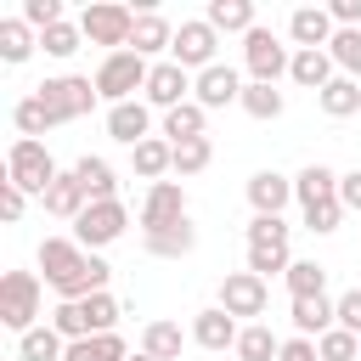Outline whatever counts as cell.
Segmentation results:
<instances>
[{"label": "cell", "instance_id": "6da1fadb", "mask_svg": "<svg viewBox=\"0 0 361 361\" xmlns=\"http://www.w3.org/2000/svg\"><path fill=\"white\" fill-rule=\"evenodd\" d=\"M39 271H45V282L56 288V299L107 293V276H113V265L96 259L90 248H79L73 237H45V243H39Z\"/></svg>", "mask_w": 361, "mask_h": 361}, {"label": "cell", "instance_id": "7a4b0ae2", "mask_svg": "<svg viewBox=\"0 0 361 361\" xmlns=\"http://www.w3.org/2000/svg\"><path fill=\"white\" fill-rule=\"evenodd\" d=\"M56 175H62V169H56V158H51L45 141H28V135L11 141V152H6V180H11V186H23L28 197H45Z\"/></svg>", "mask_w": 361, "mask_h": 361}, {"label": "cell", "instance_id": "f35d334b", "mask_svg": "<svg viewBox=\"0 0 361 361\" xmlns=\"http://www.w3.org/2000/svg\"><path fill=\"white\" fill-rule=\"evenodd\" d=\"M214 164V141L209 135H197V141H180L175 147V175H203Z\"/></svg>", "mask_w": 361, "mask_h": 361}, {"label": "cell", "instance_id": "8d00e7d4", "mask_svg": "<svg viewBox=\"0 0 361 361\" xmlns=\"http://www.w3.org/2000/svg\"><path fill=\"white\" fill-rule=\"evenodd\" d=\"M327 56H333V68L344 79H361V28H338L333 45H327Z\"/></svg>", "mask_w": 361, "mask_h": 361}, {"label": "cell", "instance_id": "d6a6232c", "mask_svg": "<svg viewBox=\"0 0 361 361\" xmlns=\"http://www.w3.org/2000/svg\"><path fill=\"white\" fill-rule=\"evenodd\" d=\"M316 102H322L327 118H350V113H361V79H344V73H338Z\"/></svg>", "mask_w": 361, "mask_h": 361}, {"label": "cell", "instance_id": "7402d4cb", "mask_svg": "<svg viewBox=\"0 0 361 361\" xmlns=\"http://www.w3.org/2000/svg\"><path fill=\"white\" fill-rule=\"evenodd\" d=\"M288 79L322 96V90L338 79V68H333V56H327V51H293V68H288Z\"/></svg>", "mask_w": 361, "mask_h": 361}, {"label": "cell", "instance_id": "484cf974", "mask_svg": "<svg viewBox=\"0 0 361 361\" xmlns=\"http://www.w3.org/2000/svg\"><path fill=\"white\" fill-rule=\"evenodd\" d=\"M73 175L85 180L90 203H113V197H118V169H113L107 158H90V152H85V158L73 164Z\"/></svg>", "mask_w": 361, "mask_h": 361}, {"label": "cell", "instance_id": "f907efd6", "mask_svg": "<svg viewBox=\"0 0 361 361\" xmlns=\"http://www.w3.org/2000/svg\"><path fill=\"white\" fill-rule=\"evenodd\" d=\"M338 203H344V209H361V169L338 175Z\"/></svg>", "mask_w": 361, "mask_h": 361}, {"label": "cell", "instance_id": "277c9868", "mask_svg": "<svg viewBox=\"0 0 361 361\" xmlns=\"http://www.w3.org/2000/svg\"><path fill=\"white\" fill-rule=\"evenodd\" d=\"M0 322L23 338L28 327H39V276L34 271H6L0 276Z\"/></svg>", "mask_w": 361, "mask_h": 361}, {"label": "cell", "instance_id": "ee69618b", "mask_svg": "<svg viewBox=\"0 0 361 361\" xmlns=\"http://www.w3.org/2000/svg\"><path fill=\"white\" fill-rule=\"evenodd\" d=\"M51 327L73 344V338H90V327H85V310H79V299H62L56 310H51Z\"/></svg>", "mask_w": 361, "mask_h": 361}, {"label": "cell", "instance_id": "cb8c5ba5", "mask_svg": "<svg viewBox=\"0 0 361 361\" xmlns=\"http://www.w3.org/2000/svg\"><path fill=\"white\" fill-rule=\"evenodd\" d=\"M293 327H299V338H322L327 327H338V299H327V293H316V299H293Z\"/></svg>", "mask_w": 361, "mask_h": 361}, {"label": "cell", "instance_id": "1f68e13d", "mask_svg": "<svg viewBox=\"0 0 361 361\" xmlns=\"http://www.w3.org/2000/svg\"><path fill=\"white\" fill-rule=\"evenodd\" d=\"M11 124H17V135H28V141H39L45 130H56V113L39 102V96H23L17 107H11Z\"/></svg>", "mask_w": 361, "mask_h": 361}, {"label": "cell", "instance_id": "9a60e30c", "mask_svg": "<svg viewBox=\"0 0 361 361\" xmlns=\"http://www.w3.org/2000/svg\"><path fill=\"white\" fill-rule=\"evenodd\" d=\"M107 135L113 141H124V147H141L147 135H152V107L135 96V102H118V107H107Z\"/></svg>", "mask_w": 361, "mask_h": 361}, {"label": "cell", "instance_id": "e575fe53", "mask_svg": "<svg viewBox=\"0 0 361 361\" xmlns=\"http://www.w3.org/2000/svg\"><path fill=\"white\" fill-rule=\"evenodd\" d=\"M34 45H39V39H34V28H28L23 17H6V23H0V56H6V62H28Z\"/></svg>", "mask_w": 361, "mask_h": 361}, {"label": "cell", "instance_id": "7c38bea8", "mask_svg": "<svg viewBox=\"0 0 361 361\" xmlns=\"http://www.w3.org/2000/svg\"><path fill=\"white\" fill-rule=\"evenodd\" d=\"M180 220H186V192H180V180L147 186V197H141V237H147V231H164V226H180Z\"/></svg>", "mask_w": 361, "mask_h": 361}, {"label": "cell", "instance_id": "603a6c76", "mask_svg": "<svg viewBox=\"0 0 361 361\" xmlns=\"http://www.w3.org/2000/svg\"><path fill=\"white\" fill-rule=\"evenodd\" d=\"M130 164H135V175H141V180H152V186H158V180L175 169V147H169L164 135H147L141 147H130Z\"/></svg>", "mask_w": 361, "mask_h": 361}, {"label": "cell", "instance_id": "ac0fdd59", "mask_svg": "<svg viewBox=\"0 0 361 361\" xmlns=\"http://www.w3.org/2000/svg\"><path fill=\"white\" fill-rule=\"evenodd\" d=\"M237 333H243L237 316H226L220 305L192 316V344H203V350H237Z\"/></svg>", "mask_w": 361, "mask_h": 361}, {"label": "cell", "instance_id": "4dcf8cb0", "mask_svg": "<svg viewBox=\"0 0 361 361\" xmlns=\"http://www.w3.org/2000/svg\"><path fill=\"white\" fill-rule=\"evenodd\" d=\"M282 355V338L265 327V322H248L237 333V361H276Z\"/></svg>", "mask_w": 361, "mask_h": 361}, {"label": "cell", "instance_id": "bcb514c9", "mask_svg": "<svg viewBox=\"0 0 361 361\" xmlns=\"http://www.w3.org/2000/svg\"><path fill=\"white\" fill-rule=\"evenodd\" d=\"M338 220H344V203H338V197H333V203H316V209H305V226H310L316 237L338 231Z\"/></svg>", "mask_w": 361, "mask_h": 361}, {"label": "cell", "instance_id": "8fae6325", "mask_svg": "<svg viewBox=\"0 0 361 361\" xmlns=\"http://www.w3.org/2000/svg\"><path fill=\"white\" fill-rule=\"evenodd\" d=\"M214 51H220V34H214V28H209V23L197 17V23H180V28H175L169 62H180L186 73H192V68L203 73V68H214Z\"/></svg>", "mask_w": 361, "mask_h": 361}, {"label": "cell", "instance_id": "ab89813d", "mask_svg": "<svg viewBox=\"0 0 361 361\" xmlns=\"http://www.w3.org/2000/svg\"><path fill=\"white\" fill-rule=\"evenodd\" d=\"M248 248H288V220L282 214H254L248 220Z\"/></svg>", "mask_w": 361, "mask_h": 361}, {"label": "cell", "instance_id": "d6986e66", "mask_svg": "<svg viewBox=\"0 0 361 361\" xmlns=\"http://www.w3.org/2000/svg\"><path fill=\"white\" fill-rule=\"evenodd\" d=\"M175 45V28H169V17H158V11H135V28H130V51L135 56H158V51H169Z\"/></svg>", "mask_w": 361, "mask_h": 361}, {"label": "cell", "instance_id": "4316f807", "mask_svg": "<svg viewBox=\"0 0 361 361\" xmlns=\"http://www.w3.org/2000/svg\"><path fill=\"white\" fill-rule=\"evenodd\" d=\"M68 355V338L45 322V327H28L23 338H17V361H62Z\"/></svg>", "mask_w": 361, "mask_h": 361}, {"label": "cell", "instance_id": "b9f144b4", "mask_svg": "<svg viewBox=\"0 0 361 361\" xmlns=\"http://www.w3.org/2000/svg\"><path fill=\"white\" fill-rule=\"evenodd\" d=\"M316 355H322V361H361V338L344 333V327H327V333L316 338Z\"/></svg>", "mask_w": 361, "mask_h": 361}, {"label": "cell", "instance_id": "52a82bcc", "mask_svg": "<svg viewBox=\"0 0 361 361\" xmlns=\"http://www.w3.org/2000/svg\"><path fill=\"white\" fill-rule=\"evenodd\" d=\"M243 68L254 73V85H276V79L293 68V56H288V45H282L271 28H248V34H243Z\"/></svg>", "mask_w": 361, "mask_h": 361}, {"label": "cell", "instance_id": "44dd1931", "mask_svg": "<svg viewBox=\"0 0 361 361\" xmlns=\"http://www.w3.org/2000/svg\"><path fill=\"white\" fill-rule=\"evenodd\" d=\"M141 248H147L152 259H186V254L197 248V226H192V220H180V226L147 231V237H141Z\"/></svg>", "mask_w": 361, "mask_h": 361}, {"label": "cell", "instance_id": "d590c367", "mask_svg": "<svg viewBox=\"0 0 361 361\" xmlns=\"http://www.w3.org/2000/svg\"><path fill=\"white\" fill-rule=\"evenodd\" d=\"M237 107H243L248 118H282V107H288V102H282V90H276V85H254V79H248Z\"/></svg>", "mask_w": 361, "mask_h": 361}, {"label": "cell", "instance_id": "7dc6e473", "mask_svg": "<svg viewBox=\"0 0 361 361\" xmlns=\"http://www.w3.org/2000/svg\"><path fill=\"white\" fill-rule=\"evenodd\" d=\"M23 209H28V192H23V186H11V180H0V220H6V226H17V220H23Z\"/></svg>", "mask_w": 361, "mask_h": 361}, {"label": "cell", "instance_id": "836d02e7", "mask_svg": "<svg viewBox=\"0 0 361 361\" xmlns=\"http://www.w3.org/2000/svg\"><path fill=\"white\" fill-rule=\"evenodd\" d=\"M282 282H288L293 299H316V293H327V265H316V259H293Z\"/></svg>", "mask_w": 361, "mask_h": 361}, {"label": "cell", "instance_id": "2e32d148", "mask_svg": "<svg viewBox=\"0 0 361 361\" xmlns=\"http://www.w3.org/2000/svg\"><path fill=\"white\" fill-rule=\"evenodd\" d=\"M248 203H254V214H282L293 203V180L276 169H259V175H248Z\"/></svg>", "mask_w": 361, "mask_h": 361}, {"label": "cell", "instance_id": "83f0119b", "mask_svg": "<svg viewBox=\"0 0 361 361\" xmlns=\"http://www.w3.org/2000/svg\"><path fill=\"white\" fill-rule=\"evenodd\" d=\"M203 130H209V107H197V102H186V107L164 113V141H169V147H180V141H197Z\"/></svg>", "mask_w": 361, "mask_h": 361}, {"label": "cell", "instance_id": "9c48e42d", "mask_svg": "<svg viewBox=\"0 0 361 361\" xmlns=\"http://www.w3.org/2000/svg\"><path fill=\"white\" fill-rule=\"evenodd\" d=\"M124 226H130V214H124L118 197H113V203H90V209L73 220V243H79V248H107V243L124 237Z\"/></svg>", "mask_w": 361, "mask_h": 361}, {"label": "cell", "instance_id": "f6af8a7d", "mask_svg": "<svg viewBox=\"0 0 361 361\" xmlns=\"http://www.w3.org/2000/svg\"><path fill=\"white\" fill-rule=\"evenodd\" d=\"M23 23L39 28V34L56 28V23H62V0H23Z\"/></svg>", "mask_w": 361, "mask_h": 361}, {"label": "cell", "instance_id": "30bf717a", "mask_svg": "<svg viewBox=\"0 0 361 361\" xmlns=\"http://www.w3.org/2000/svg\"><path fill=\"white\" fill-rule=\"evenodd\" d=\"M271 305V282L254 271H226L220 276V310L226 316H265Z\"/></svg>", "mask_w": 361, "mask_h": 361}, {"label": "cell", "instance_id": "e0dca14e", "mask_svg": "<svg viewBox=\"0 0 361 361\" xmlns=\"http://www.w3.org/2000/svg\"><path fill=\"white\" fill-rule=\"evenodd\" d=\"M39 203H45V214H56V220H79V214L90 209V192H85V180L68 169V175L51 180V192H45Z\"/></svg>", "mask_w": 361, "mask_h": 361}, {"label": "cell", "instance_id": "74e56055", "mask_svg": "<svg viewBox=\"0 0 361 361\" xmlns=\"http://www.w3.org/2000/svg\"><path fill=\"white\" fill-rule=\"evenodd\" d=\"M39 45H45V56H56V62H68V56H73V51L85 45V28L62 17L56 28H45V34H39Z\"/></svg>", "mask_w": 361, "mask_h": 361}, {"label": "cell", "instance_id": "681fc988", "mask_svg": "<svg viewBox=\"0 0 361 361\" xmlns=\"http://www.w3.org/2000/svg\"><path fill=\"white\" fill-rule=\"evenodd\" d=\"M327 11H333V23H338V28H361V0H333Z\"/></svg>", "mask_w": 361, "mask_h": 361}, {"label": "cell", "instance_id": "60d3db41", "mask_svg": "<svg viewBox=\"0 0 361 361\" xmlns=\"http://www.w3.org/2000/svg\"><path fill=\"white\" fill-rule=\"evenodd\" d=\"M79 310H85V327L90 333H118L113 322H118V299L113 293H90V299H79Z\"/></svg>", "mask_w": 361, "mask_h": 361}, {"label": "cell", "instance_id": "816d5d0a", "mask_svg": "<svg viewBox=\"0 0 361 361\" xmlns=\"http://www.w3.org/2000/svg\"><path fill=\"white\" fill-rule=\"evenodd\" d=\"M276 361H322V355H316V338H288Z\"/></svg>", "mask_w": 361, "mask_h": 361}, {"label": "cell", "instance_id": "5b68a950", "mask_svg": "<svg viewBox=\"0 0 361 361\" xmlns=\"http://www.w3.org/2000/svg\"><path fill=\"white\" fill-rule=\"evenodd\" d=\"M34 96L56 113V124H73V118H85L102 96H96V79H79V73H56V79H45V85H34Z\"/></svg>", "mask_w": 361, "mask_h": 361}, {"label": "cell", "instance_id": "5bb4252c", "mask_svg": "<svg viewBox=\"0 0 361 361\" xmlns=\"http://www.w3.org/2000/svg\"><path fill=\"white\" fill-rule=\"evenodd\" d=\"M288 34H293V45H299V51H327V45H333V34H338V23H333V11H327V6H299V11L288 17Z\"/></svg>", "mask_w": 361, "mask_h": 361}, {"label": "cell", "instance_id": "ba28073f", "mask_svg": "<svg viewBox=\"0 0 361 361\" xmlns=\"http://www.w3.org/2000/svg\"><path fill=\"white\" fill-rule=\"evenodd\" d=\"M192 85H197V73H186L180 62H152L141 102H147V107H158V113H175V107H186V102H192Z\"/></svg>", "mask_w": 361, "mask_h": 361}, {"label": "cell", "instance_id": "7bdbcfd3", "mask_svg": "<svg viewBox=\"0 0 361 361\" xmlns=\"http://www.w3.org/2000/svg\"><path fill=\"white\" fill-rule=\"evenodd\" d=\"M288 265H293L288 248H248V271L265 276V282H271V276H288Z\"/></svg>", "mask_w": 361, "mask_h": 361}, {"label": "cell", "instance_id": "3957f363", "mask_svg": "<svg viewBox=\"0 0 361 361\" xmlns=\"http://www.w3.org/2000/svg\"><path fill=\"white\" fill-rule=\"evenodd\" d=\"M147 73H152L147 56H135V51H113V56H102V68H96V96H102L107 107L135 102V90H147Z\"/></svg>", "mask_w": 361, "mask_h": 361}, {"label": "cell", "instance_id": "f546056e", "mask_svg": "<svg viewBox=\"0 0 361 361\" xmlns=\"http://www.w3.org/2000/svg\"><path fill=\"white\" fill-rule=\"evenodd\" d=\"M62 361H130V350L118 333H90V338H73Z\"/></svg>", "mask_w": 361, "mask_h": 361}, {"label": "cell", "instance_id": "4fadbf2b", "mask_svg": "<svg viewBox=\"0 0 361 361\" xmlns=\"http://www.w3.org/2000/svg\"><path fill=\"white\" fill-rule=\"evenodd\" d=\"M192 102L197 107H231V102H243V73L237 68H226V62H214V68H203L197 73V85H192Z\"/></svg>", "mask_w": 361, "mask_h": 361}, {"label": "cell", "instance_id": "d4e9b609", "mask_svg": "<svg viewBox=\"0 0 361 361\" xmlns=\"http://www.w3.org/2000/svg\"><path fill=\"white\" fill-rule=\"evenodd\" d=\"M203 23H209L214 34H248V28H259V23H254V0H209Z\"/></svg>", "mask_w": 361, "mask_h": 361}, {"label": "cell", "instance_id": "f5cc1de1", "mask_svg": "<svg viewBox=\"0 0 361 361\" xmlns=\"http://www.w3.org/2000/svg\"><path fill=\"white\" fill-rule=\"evenodd\" d=\"M130 361H152V355H130Z\"/></svg>", "mask_w": 361, "mask_h": 361}, {"label": "cell", "instance_id": "f1b7e54d", "mask_svg": "<svg viewBox=\"0 0 361 361\" xmlns=\"http://www.w3.org/2000/svg\"><path fill=\"white\" fill-rule=\"evenodd\" d=\"M180 344H186V333L175 322H147L141 327V355H152V361H180Z\"/></svg>", "mask_w": 361, "mask_h": 361}, {"label": "cell", "instance_id": "ffe728a7", "mask_svg": "<svg viewBox=\"0 0 361 361\" xmlns=\"http://www.w3.org/2000/svg\"><path fill=\"white\" fill-rule=\"evenodd\" d=\"M293 197H299V209L333 203V197H338V169H327V164H305V169L293 175Z\"/></svg>", "mask_w": 361, "mask_h": 361}, {"label": "cell", "instance_id": "c3c4849f", "mask_svg": "<svg viewBox=\"0 0 361 361\" xmlns=\"http://www.w3.org/2000/svg\"><path fill=\"white\" fill-rule=\"evenodd\" d=\"M338 327L361 338V288H350V293H338Z\"/></svg>", "mask_w": 361, "mask_h": 361}, {"label": "cell", "instance_id": "8992f818", "mask_svg": "<svg viewBox=\"0 0 361 361\" xmlns=\"http://www.w3.org/2000/svg\"><path fill=\"white\" fill-rule=\"evenodd\" d=\"M79 28H85L90 45H107V56H113V51H130L135 11H130V6H113V0H96V6L79 11Z\"/></svg>", "mask_w": 361, "mask_h": 361}]
</instances>
